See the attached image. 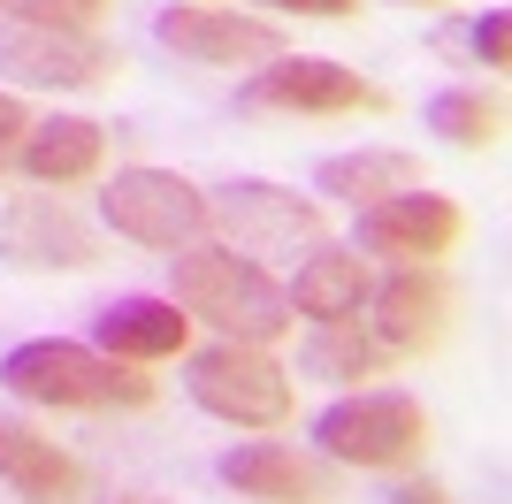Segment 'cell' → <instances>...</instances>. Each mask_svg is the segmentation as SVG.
Here are the masks:
<instances>
[{"label": "cell", "instance_id": "obj_1", "mask_svg": "<svg viewBox=\"0 0 512 504\" xmlns=\"http://www.w3.org/2000/svg\"><path fill=\"white\" fill-rule=\"evenodd\" d=\"M0 382L31 405H77V413H138L153 405V375H138L130 359H107L92 344H62V336H39V344H16L0 359Z\"/></svg>", "mask_w": 512, "mask_h": 504}, {"label": "cell", "instance_id": "obj_2", "mask_svg": "<svg viewBox=\"0 0 512 504\" xmlns=\"http://www.w3.org/2000/svg\"><path fill=\"white\" fill-rule=\"evenodd\" d=\"M176 298H184V314L214 321L222 344H276L291 329V298L268 283L260 260H237V252H184Z\"/></svg>", "mask_w": 512, "mask_h": 504}, {"label": "cell", "instance_id": "obj_3", "mask_svg": "<svg viewBox=\"0 0 512 504\" xmlns=\"http://www.w3.org/2000/svg\"><path fill=\"white\" fill-rule=\"evenodd\" d=\"M314 443L337 466H406L428 443V413L406 390H360V398H337L314 420Z\"/></svg>", "mask_w": 512, "mask_h": 504}, {"label": "cell", "instance_id": "obj_4", "mask_svg": "<svg viewBox=\"0 0 512 504\" xmlns=\"http://www.w3.org/2000/svg\"><path fill=\"white\" fill-rule=\"evenodd\" d=\"M192 398L230 428H283L291 420V375L260 344H207L192 359Z\"/></svg>", "mask_w": 512, "mask_h": 504}, {"label": "cell", "instance_id": "obj_5", "mask_svg": "<svg viewBox=\"0 0 512 504\" xmlns=\"http://www.w3.org/2000/svg\"><path fill=\"white\" fill-rule=\"evenodd\" d=\"M107 222L123 237H138V245H192L199 230H207V199H199L176 168H123L115 184H107Z\"/></svg>", "mask_w": 512, "mask_h": 504}, {"label": "cell", "instance_id": "obj_6", "mask_svg": "<svg viewBox=\"0 0 512 504\" xmlns=\"http://www.w3.org/2000/svg\"><path fill=\"white\" fill-rule=\"evenodd\" d=\"M245 107H260V115H360V107H383V92L344 62L276 54V62L245 84Z\"/></svg>", "mask_w": 512, "mask_h": 504}, {"label": "cell", "instance_id": "obj_7", "mask_svg": "<svg viewBox=\"0 0 512 504\" xmlns=\"http://www.w3.org/2000/svg\"><path fill=\"white\" fill-rule=\"evenodd\" d=\"M207 222L237 237L230 252H291V245H314L321 237V207L299 199V191L283 184H260V176H237L207 199Z\"/></svg>", "mask_w": 512, "mask_h": 504}, {"label": "cell", "instance_id": "obj_8", "mask_svg": "<svg viewBox=\"0 0 512 504\" xmlns=\"http://www.w3.org/2000/svg\"><path fill=\"white\" fill-rule=\"evenodd\" d=\"M360 245L390 252L398 268H428L436 252L459 245V207L444 191H398V199H375L360 214Z\"/></svg>", "mask_w": 512, "mask_h": 504}, {"label": "cell", "instance_id": "obj_9", "mask_svg": "<svg viewBox=\"0 0 512 504\" xmlns=\"http://www.w3.org/2000/svg\"><path fill=\"white\" fill-rule=\"evenodd\" d=\"M0 69L23 77V84H62V92H77V84H100L107 69H115V54H107L100 39H85V31L0 23Z\"/></svg>", "mask_w": 512, "mask_h": 504}, {"label": "cell", "instance_id": "obj_10", "mask_svg": "<svg viewBox=\"0 0 512 504\" xmlns=\"http://www.w3.org/2000/svg\"><path fill=\"white\" fill-rule=\"evenodd\" d=\"M153 39L192 54V62H222V69H245V62H276L283 54V31L276 23H245L230 8H161Z\"/></svg>", "mask_w": 512, "mask_h": 504}, {"label": "cell", "instance_id": "obj_11", "mask_svg": "<svg viewBox=\"0 0 512 504\" xmlns=\"http://www.w3.org/2000/svg\"><path fill=\"white\" fill-rule=\"evenodd\" d=\"M0 482L31 504H77L85 497V466L69 459L54 436L23 428V420H0Z\"/></svg>", "mask_w": 512, "mask_h": 504}, {"label": "cell", "instance_id": "obj_12", "mask_svg": "<svg viewBox=\"0 0 512 504\" xmlns=\"http://www.w3.org/2000/svg\"><path fill=\"white\" fill-rule=\"evenodd\" d=\"M0 252L23 260V268H85L92 260V237L85 222L54 199H16V207L0 214Z\"/></svg>", "mask_w": 512, "mask_h": 504}, {"label": "cell", "instance_id": "obj_13", "mask_svg": "<svg viewBox=\"0 0 512 504\" xmlns=\"http://www.w3.org/2000/svg\"><path fill=\"white\" fill-rule=\"evenodd\" d=\"M451 314V283L436 268H398L375 291V336H383V352H421L428 336L444 329Z\"/></svg>", "mask_w": 512, "mask_h": 504}, {"label": "cell", "instance_id": "obj_14", "mask_svg": "<svg viewBox=\"0 0 512 504\" xmlns=\"http://www.w3.org/2000/svg\"><path fill=\"white\" fill-rule=\"evenodd\" d=\"M222 482L237 497H260V504H321L329 497V474L314 459H299L291 443H245V451H230Z\"/></svg>", "mask_w": 512, "mask_h": 504}, {"label": "cell", "instance_id": "obj_15", "mask_svg": "<svg viewBox=\"0 0 512 504\" xmlns=\"http://www.w3.org/2000/svg\"><path fill=\"white\" fill-rule=\"evenodd\" d=\"M107 161V130L85 123V115H54V123H31V138H23L16 168L31 176V184H85L92 168Z\"/></svg>", "mask_w": 512, "mask_h": 504}, {"label": "cell", "instance_id": "obj_16", "mask_svg": "<svg viewBox=\"0 0 512 504\" xmlns=\"http://www.w3.org/2000/svg\"><path fill=\"white\" fill-rule=\"evenodd\" d=\"M184 321L192 314H176V298H115L92 321V336H100L107 359H169L184 352Z\"/></svg>", "mask_w": 512, "mask_h": 504}, {"label": "cell", "instance_id": "obj_17", "mask_svg": "<svg viewBox=\"0 0 512 504\" xmlns=\"http://www.w3.org/2000/svg\"><path fill=\"white\" fill-rule=\"evenodd\" d=\"M314 191H337V199H398V191H421V161L413 153H383V146H360V153H329L314 168Z\"/></svg>", "mask_w": 512, "mask_h": 504}, {"label": "cell", "instance_id": "obj_18", "mask_svg": "<svg viewBox=\"0 0 512 504\" xmlns=\"http://www.w3.org/2000/svg\"><path fill=\"white\" fill-rule=\"evenodd\" d=\"M367 306V268L360 252H314L299 268V291H291V314L306 321H352Z\"/></svg>", "mask_w": 512, "mask_h": 504}, {"label": "cell", "instance_id": "obj_19", "mask_svg": "<svg viewBox=\"0 0 512 504\" xmlns=\"http://www.w3.org/2000/svg\"><path fill=\"white\" fill-rule=\"evenodd\" d=\"M497 123H505V107H497V92H482V84H459V92H444V100L428 107V130H444L451 146H490Z\"/></svg>", "mask_w": 512, "mask_h": 504}, {"label": "cell", "instance_id": "obj_20", "mask_svg": "<svg viewBox=\"0 0 512 504\" xmlns=\"http://www.w3.org/2000/svg\"><path fill=\"white\" fill-rule=\"evenodd\" d=\"M383 359H390V352H383V336L360 329V314H352V321H321L314 352H306V367H321V375H375Z\"/></svg>", "mask_w": 512, "mask_h": 504}, {"label": "cell", "instance_id": "obj_21", "mask_svg": "<svg viewBox=\"0 0 512 504\" xmlns=\"http://www.w3.org/2000/svg\"><path fill=\"white\" fill-rule=\"evenodd\" d=\"M8 23H46V31H92L107 16V0H0Z\"/></svg>", "mask_w": 512, "mask_h": 504}, {"label": "cell", "instance_id": "obj_22", "mask_svg": "<svg viewBox=\"0 0 512 504\" xmlns=\"http://www.w3.org/2000/svg\"><path fill=\"white\" fill-rule=\"evenodd\" d=\"M505 46H512V16L490 8V16L474 23V54H482V69H505Z\"/></svg>", "mask_w": 512, "mask_h": 504}, {"label": "cell", "instance_id": "obj_23", "mask_svg": "<svg viewBox=\"0 0 512 504\" xmlns=\"http://www.w3.org/2000/svg\"><path fill=\"white\" fill-rule=\"evenodd\" d=\"M23 138H31V115H23V100H8V92H0V168H16Z\"/></svg>", "mask_w": 512, "mask_h": 504}, {"label": "cell", "instance_id": "obj_24", "mask_svg": "<svg viewBox=\"0 0 512 504\" xmlns=\"http://www.w3.org/2000/svg\"><path fill=\"white\" fill-rule=\"evenodd\" d=\"M268 8H299V16H352L360 0H268Z\"/></svg>", "mask_w": 512, "mask_h": 504}, {"label": "cell", "instance_id": "obj_25", "mask_svg": "<svg viewBox=\"0 0 512 504\" xmlns=\"http://www.w3.org/2000/svg\"><path fill=\"white\" fill-rule=\"evenodd\" d=\"M398 504H451L444 489H428V482H413V489H398Z\"/></svg>", "mask_w": 512, "mask_h": 504}, {"label": "cell", "instance_id": "obj_26", "mask_svg": "<svg viewBox=\"0 0 512 504\" xmlns=\"http://www.w3.org/2000/svg\"><path fill=\"white\" fill-rule=\"evenodd\" d=\"M406 8H444V0H406Z\"/></svg>", "mask_w": 512, "mask_h": 504}, {"label": "cell", "instance_id": "obj_27", "mask_svg": "<svg viewBox=\"0 0 512 504\" xmlns=\"http://www.w3.org/2000/svg\"><path fill=\"white\" fill-rule=\"evenodd\" d=\"M130 504H146V497H130Z\"/></svg>", "mask_w": 512, "mask_h": 504}]
</instances>
